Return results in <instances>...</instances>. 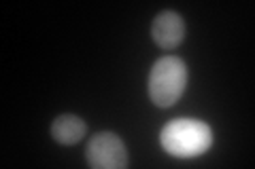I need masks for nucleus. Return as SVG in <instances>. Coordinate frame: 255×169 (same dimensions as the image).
Returning a JSON list of instances; mask_svg holds the SVG:
<instances>
[{
	"label": "nucleus",
	"instance_id": "obj_1",
	"mask_svg": "<svg viewBox=\"0 0 255 169\" xmlns=\"http://www.w3.org/2000/svg\"><path fill=\"white\" fill-rule=\"evenodd\" d=\"M162 148L172 157L189 159L206 152L213 144V131L204 120L198 118H174L164 125L159 133Z\"/></svg>",
	"mask_w": 255,
	"mask_h": 169
},
{
	"label": "nucleus",
	"instance_id": "obj_2",
	"mask_svg": "<svg viewBox=\"0 0 255 169\" xmlns=\"http://www.w3.org/2000/svg\"><path fill=\"white\" fill-rule=\"evenodd\" d=\"M187 85V66L181 57L174 55H166L159 57L149 74V98L151 102L159 108H170L174 102H179V98L185 91Z\"/></svg>",
	"mask_w": 255,
	"mask_h": 169
},
{
	"label": "nucleus",
	"instance_id": "obj_3",
	"mask_svg": "<svg viewBox=\"0 0 255 169\" xmlns=\"http://www.w3.org/2000/svg\"><path fill=\"white\" fill-rule=\"evenodd\" d=\"M87 163L94 169H124L128 167V150L122 138L111 131H100L87 144Z\"/></svg>",
	"mask_w": 255,
	"mask_h": 169
},
{
	"label": "nucleus",
	"instance_id": "obj_4",
	"mask_svg": "<svg viewBox=\"0 0 255 169\" xmlns=\"http://www.w3.org/2000/svg\"><path fill=\"white\" fill-rule=\"evenodd\" d=\"M151 38L162 49H174L185 38V21L177 11H162L151 23Z\"/></svg>",
	"mask_w": 255,
	"mask_h": 169
},
{
	"label": "nucleus",
	"instance_id": "obj_5",
	"mask_svg": "<svg viewBox=\"0 0 255 169\" xmlns=\"http://www.w3.org/2000/svg\"><path fill=\"white\" fill-rule=\"evenodd\" d=\"M87 131V125L81 116L77 114H60L51 123V135L55 142L64 144V146H73V144L81 142Z\"/></svg>",
	"mask_w": 255,
	"mask_h": 169
}]
</instances>
